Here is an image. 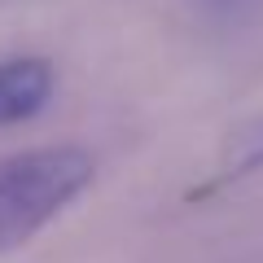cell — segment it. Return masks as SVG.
I'll list each match as a JSON object with an SVG mask.
<instances>
[{"label":"cell","instance_id":"obj_1","mask_svg":"<svg viewBox=\"0 0 263 263\" xmlns=\"http://www.w3.org/2000/svg\"><path fill=\"white\" fill-rule=\"evenodd\" d=\"M92 158L75 145L0 158V250H13L57 219L88 184Z\"/></svg>","mask_w":263,"mask_h":263},{"label":"cell","instance_id":"obj_2","mask_svg":"<svg viewBox=\"0 0 263 263\" xmlns=\"http://www.w3.org/2000/svg\"><path fill=\"white\" fill-rule=\"evenodd\" d=\"M53 84H57V70L44 57H9V62H0V127H13V123L40 114Z\"/></svg>","mask_w":263,"mask_h":263},{"label":"cell","instance_id":"obj_3","mask_svg":"<svg viewBox=\"0 0 263 263\" xmlns=\"http://www.w3.org/2000/svg\"><path fill=\"white\" fill-rule=\"evenodd\" d=\"M259 167H263V119L250 123L246 132H237L233 141H228L224 167H219L215 184H224V180H241V176H250V171H259Z\"/></svg>","mask_w":263,"mask_h":263}]
</instances>
